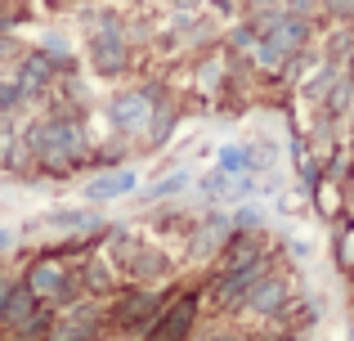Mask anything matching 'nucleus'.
Wrapping results in <instances>:
<instances>
[{
	"label": "nucleus",
	"mask_w": 354,
	"mask_h": 341,
	"mask_svg": "<svg viewBox=\"0 0 354 341\" xmlns=\"http://www.w3.org/2000/svg\"><path fill=\"white\" fill-rule=\"evenodd\" d=\"M189 324H193V297L180 301V306H175V315L162 319V328H157V341H184Z\"/></svg>",
	"instance_id": "obj_1"
},
{
	"label": "nucleus",
	"mask_w": 354,
	"mask_h": 341,
	"mask_svg": "<svg viewBox=\"0 0 354 341\" xmlns=\"http://www.w3.org/2000/svg\"><path fill=\"white\" fill-rule=\"evenodd\" d=\"M135 189V175H108V180H95L90 184V198H117V193Z\"/></svg>",
	"instance_id": "obj_2"
},
{
	"label": "nucleus",
	"mask_w": 354,
	"mask_h": 341,
	"mask_svg": "<svg viewBox=\"0 0 354 341\" xmlns=\"http://www.w3.org/2000/svg\"><path fill=\"white\" fill-rule=\"evenodd\" d=\"M144 113H148V99H121V104L113 108V117L121 126H139L144 122Z\"/></svg>",
	"instance_id": "obj_3"
},
{
	"label": "nucleus",
	"mask_w": 354,
	"mask_h": 341,
	"mask_svg": "<svg viewBox=\"0 0 354 341\" xmlns=\"http://www.w3.org/2000/svg\"><path fill=\"white\" fill-rule=\"evenodd\" d=\"M278 306H283V288H274V283H269V288L256 292V310H278Z\"/></svg>",
	"instance_id": "obj_4"
},
{
	"label": "nucleus",
	"mask_w": 354,
	"mask_h": 341,
	"mask_svg": "<svg viewBox=\"0 0 354 341\" xmlns=\"http://www.w3.org/2000/svg\"><path fill=\"white\" fill-rule=\"evenodd\" d=\"M225 167H229V171L247 167V153H242V149H229V153H225Z\"/></svg>",
	"instance_id": "obj_5"
}]
</instances>
